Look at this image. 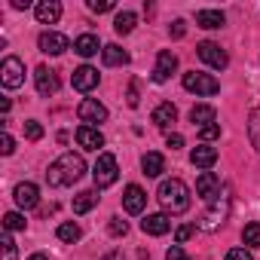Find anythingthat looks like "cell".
<instances>
[{
  "label": "cell",
  "mask_w": 260,
  "mask_h": 260,
  "mask_svg": "<svg viewBox=\"0 0 260 260\" xmlns=\"http://www.w3.org/2000/svg\"><path fill=\"white\" fill-rule=\"evenodd\" d=\"M83 175H86L83 156H80V153H64V156H58V159L49 166L46 181H49V187H71V184H77Z\"/></svg>",
  "instance_id": "obj_1"
},
{
  "label": "cell",
  "mask_w": 260,
  "mask_h": 260,
  "mask_svg": "<svg viewBox=\"0 0 260 260\" xmlns=\"http://www.w3.org/2000/svg\"><path fill=\"white\" fill-rule=\"evenodd\" d=\"M156 199H159V205H162L169 214H184V211L190 208V190H187V184H184L181 178L162 181L159 190H156Z\"/></svg>",
  "instance_id": "obj_2"
},
{
  "label": "cell",
  "mask_w": 260,
  "mask_h": 260,
  "mask_svg": "<svg viewBox=\"0 0 260 260\" xmlns=\"http://www.w3.org/2000/svg\"><path fill=\"white\" fill-rule=\"evenodd\" d=\"M116 178H119L116 156H113V153H98L95 169H92V181H95V187H98V190H104V187L116 184Z\"/></svg>",
  "instance_id": "obj_3"
},
{
  "label": "cell",
  "mask_w": 260,
  "mask_h": 260,
  "mask_svg": "<svg viewBox=\"0 0 260 260\" xmlns=\"http://www.w3.org/2000/svg\"><path fill=\"white\" fill-rule=\"evenodd\" d=\"M226 214H230V196H220V193H217V196L211 199V208L199 217V226H202V230H217V226L226 220Z\"/></svg>",
  "instance_id": "obj_4"
},
{
  "label": "cell",
  "mask_w": 260,
  "mask_h": 260,
  "mask_svg": "<svg viewBox=\"0 0 260 260\" xmlns=\"http://www.w3.org/2000/svg\"><path fill=\"white\" fill-rule=\"evenodd\" d=\"M184 89H187V92H196V95H217V92H220V83H217L211 74L190 71V74H184Z\"/></svg>",
  "instance_id": "obj_5"
},
{
  "label": "cell",
  "mask_w": 260,
  "mask_h": 260,
  "mask_svg": "<svg viewBox=\"0 0 260 260\" xmlns=\"http://www.w3.org/2000/svg\"><path fill=\"white\" fill-rule=\"evenodd\" d=\"M0 83H4L7 89H19L25 83V64H22V58H16V55L4 58V64H0Z\"/></svg>",
  "instance_id": "obj_6"
},
{
  "label": "cell",
  "mask_w": 260,
  "mask_h": 260,
  "mask_svg": "<svg viewBox=\"0 0 260 260\" xmlns=\"http://www.w3.org/2000/svg\"><path fill=\"white\" fill-rule=\"evenodd\" d=\"M77 113H80V119H83L86 125H95V122H104V119H107V107H104L98 98H86V101H80Z\"/></svg>",
  "instance_id": "obj_7"
},
{
  "label": "cell",
  "mask_w": 260,
  "mask_h": 260,
  "mask_svg": "<svg viewBox=\"0 0 260 260\" xmlns=\"http://www.w3.org/2000/svg\"><path fill=\"white\" fill-rule=\"evenodd\" d=\"M37 46H40V52H46V55H61L64 49H71V40H68L64 34H58V31H46V34H40Z\"/></svg>",
  "instance_id": "obj_8"
},
{
  "label": "cell",
  "mask_w": 260,
  "mask_h": 260,
  "mask_svg": "<svg viewBox=\"0 0 260 260\" xmlns=\"http://www.w3.org/2000/svg\"><path fill=\"white\" fill-rule=\"evenodd\" d=\"M199 58L208 64V68H217V71H223L226 64H230V58H226V52L217 46V43H211V40H205V43H199Z\"/></svg>",
  "instance_id": "obj_9"
},
{
  "label": "cell",
  "mask_w": 260,
  "mask_h": 260,
  "mask_svg": "<svg viewBox=\"0 0 260 260\" xmlns=\"http://www.w3.org/2000/svg\"><path fill=\"white\" fill-rule=\"evenodd\" d=\"M144 205H147V193H144L138 184H128L125 193H122V208H125L128 214H141Z\"/></svg>",
  "instance_id": "obj_10"
},
{
  "label": "cell",
  "mask_w": 260,
  "mask_h": 260,
  "mask_svg": "<svg viewBox=\"0 0 260 260\" xmlns=\"http://www.w3.org/2000/svg\"><path fill=\"white\" fill-rule=\"evenodd\" d=\"M34 83H37V92L46 95V98L58 92V77H55V71L46 68V64H40V68L34 71Z\"/></svg>",
  "instance_id": "obj_11"
},
{
  "label": "cell",
  "mask_w": 260,
  "mask_h": 260,
  "mask_svg": "<svg viewBox=\"0 0 260 260\" xmlns=\"http://www.w3.org/2000/svg\"><path fill=\"white\" fill-rule=\"evenodd\" d=\"M178 71V58H175V52H169V49H162L159 55H156V68H153V80L156 83H166L172 74Z\"/></svg>",
  "instance_id": "obj_12"
},
{
  "label": "cell",
  "mask_w": 260,
  "mask_h": 260,
  "mask_svg": "<svg viewBox=\"0 0 260 260\" xmlns=\"http://www.w3.org/2000/svg\"><path fill=\"white\" fill-rule=\"evenodd\" d=\"M71 83H74V89H77V92H92V89L98 86V71H95L92 64H83V68H77V71H74Z\"/></svg>",
  "instance_id": "obj_13"
},
{
  "label": "cell",
  "mask_w": 260,
  "mask_h": 260,
  "mask_svg": "<svg viewBox=\"0 0 260 260\" xmlns=\"http://www.w3.org/2000/svg\"><path fill=\"white\" fill-rule=\"evenodd\" d=\"M13 199H16V205H19V208H34V205L40 202V190H37V184H31V181L16 184Z\"/></svg>",
  "instance_id": "obj_14"
},
{
  "label": "cell",
  "mask_w": 260,
  "mask_h": 260,
  "mask_svg": "<svg viewBox=\"0 0 260 260\" xmlns=\"http://www.w3.org/2000/svg\"><path fill=\"white\" fill-rule=\"evenodd\" d=\"M220 193V178L214 175V172H202L199 178H196V196H202V199H214Z\"/></svg>",
  "instance_id": "obj_15"
},
{
  "label": "cell",
  "mask_w": 260,
  "mask_h": 260,
  "mask_svg": "<svg viewBox=\"0 0 260 260\" xmlns=\"http://www.w3.org/2000/svg\"><path fill=\"white\" fill-rule=\"evenodd\" d=\"M77 144L83 150H98V147H104V135L98 132L95 125H80L77 128Z\"/></svg>",
  "instance_id": "obj_16"
},
{
  "label": "cell",
  "mask_w": 260,
  "mask_h": 260,
  "mask_svg": "<svg viewBox=\"0 0 260 260\" xmlns=\"http://www.w3.org/2000/svg\"><path fill=\"white\" fill-rule=\"evenodd\" d=\"M34 13H37L40 25H55L61 19V4L58 0H40V4L34 7Z\"/></svg>",
  "instance_id": "obj_17"
},
{
  "label": "cell",
  "mask_w": 260,
  "mask_h": 260,
  "mask_svg": "<svg viewBox=\"0 0 260 260\" xmlns=\"http://www.w3.org/2000/svg\"><path fill=\"white\" fill-rule=\"evenodd\" d=\"M141 230H144L147 236H166V233L172 230V220H169V214H147V217L141 220Z\"/></svg>",
  "instance_id": "obj_18"
},
{
  "label": "cell",
  "mask_w": 260,
  "mask_h": 260,
  "mask_svg": "<svg viewBox=\"0 0 260 260\" xmlns=\"http://www.w3.org/2000/svg\"><path fill=\"white\" fill-rule=\"evenodd\" d=\"M190 162H193L196 169H211V166L217 162V150H214L211 144H199V147L190 153Z\"/></svg>",
  "instance_id": "obj_19"
},
{
  "label": "cell",
  "mask_w": 260,
  "mask_h": 260,
  "mask_svg": "<svg viewBox=\"0 0 260 260\" xmlns=\"http://www.w3.org/2000/svg\"><path fill=\"white\" fill-rule=\"evenodd\" d=\"M98 49H104V46L98 43V37H95V34H80V37L74 40V52H77V55H83V58H92Z\"/></svg>",
  "instance_id": "obj_20"
},
{
  "label": "cell",
  "mask_w": 260,
  "mask_h": 260,
  "mask_svg": "<svg viewBox=\"0 0 260 260\" xmlns=\"http://www.w3.org/2000/svg\"><path fill=\"white\" fill-rule=\"evenodd\" d=\"M214 119H217V110H214L211 104H196V107L190 110V122H193V125H199V128L214 125Z\"/></svg>",
  "instance_id": "obj_21"
},
{
  "label": "cell",
  "mask_w": 260,
  "mask_h": 260,
  "mask_svg": "<svg viewBox=\"0 0 260 260\" xmlns=\"http://www.w3.org/2000/svg\"><path fill=\"white\" fill-rule=\"evenodd\" d=\"M141 169H144L147 178H159V175L166 172V159H162V153H156V150L144 153V156H141Z\"/></svg>",
  "instance_id": "obj_22"
},
{
  "label": "cell",
  "mask_w": 260,
  "mask_h": 260,
  "mask_svg": "<svg viewBox=\"0 0 260 260\" xmlns=\"http://www.w3.org/2000/svg\"><path fill=\"white\" fill-rule=\"evenodd\" d=\"M223 13L220 10H199L196 13V25L199 28H208V31H214V28H223Z\"/></svg>",
  "instance_id": "obj_23"
},
{
  "label": "cell",
  "mask_w": 260,
  "mask_h": 260,
  "mask_svg": "<svg viewBox=\"0 0 260 260\" xmlns=\"http://www.w3.org/2000/svg\"><path fill=\"white\" fill-rule=\"evenodd\" d=\"M101 55H104V64H107V68H119V64H128V52H125L122 46H116V43L104 46V49H101Z\"/></svg>",
  "instance_id": "obj_24"
},
{
  "label": "cell",
  "mask_w": 260,
  "mask_h": 260,
  "mask_svg": "<svg viewBox=\"0 0 260 260\" xmlns=\"http://www.w3.org/2000/svg\"><path fill=\"white\" fill-rule=\"evenodd\" d=\"M175 119H178V110H175V104H169V101H166V104H159V107L153 110V122H156L159 128H169Z\"/></svg>",
  "instance_id": "obj_25"
},
{
  "label": "cell",
  "mask_w": 260,
  "mask_h": 260,
  "mask_svg": "<svg viewBox=\"0 0 260 260\" xmlns=\"http://www.w3.org/2000/svg\"><path fill=\"white\" fill-rule=\"evenodd\" d=\"M95 202H98V193H95V190H83V193H77V196H74V214H86V211H92Z\"/></svg>",
  "instance_id": "obj_26"
},
{
  "label": "cell",
  "mask_w": 260,
  "mask_h": 260,
  "mask_svg": "<svg viewBox=\"0 0 260 260\" xmlns=\"http://www.w3.org/2000/svg\"><path fill=\"white\" fill-rule=\"evenodd\" d=\"M135 25H138V16L135 13H116V19H113V31L116 34H132L135 31Z\"/></svg>",
  "instance_id": "obj_27"
},
{
  "label": "cell",
  "mask_w": 260,
  "mask_h": 260,
  "mask_svg": "<svg viewBox=\"0 0 260 260\" xmlns=\"http://www.w3.org/2000/svg\"><path fill=\"white\" fill-rule=\"evenodd\" d=\"M248 138H251V147L260 153V107L251 110V116H248Z\"/></svg>",
  "instance_id": "obj_28"
},
{
  "label": "cell",
  "mask_w": 260,
  "mask_h": 260,
  "mask_svg": "<svg viewBox=\"0 0 260 260\" xmlns=\"http://www.w3.org/2000/svg\"><path fill=\"white\" fill-rule=\"evenodd\" d=\"M242 242H245L248 248H260V223H248V226L242 230Z\"/></svg>",
  "instance_id": "obj_29"
},
{
  "label": "cell",
  "mask_w": 260,
  "mask_h": 260,
  "mask_svg": "<svg viewBox=\"0 0 260 260\" xmlns=\"http://www.w3.org/2000/svg\"><path fill=\"white\" fill-rule=\"evenodd\" d=\"M4 230H7V233L25 230V217H22L19 211H10V214H4Z\"/></svg>",
  "instance_id": "obj_30"
},
{
  "label": "cell",
  "mask_w": 260,
  "mask_h": 260,
  "mask_svg": "<svg viewBox=\"0 0 260 260\" xmlns=\"http://www.w3.org/2000/svg\"><path fill=\"white\" fill-rule=\"evenodd\" d=\"M80 236H83V233H80V226H77V223H71V220L58 226V239H61V242H77Z\"/></svg>",
  "instance_id": "obj_31"
},
{
  "label": "cell",
  "mask_w": 260,
  "mask_h": 260,
  "mask_svg": "<svg viewBox=\"0 0 260 260\" xmlns=\"http://www.w3.org/2000/svg\"><path fill=\"white\" fill-rule=\"evenodd\" d=\"M25 138H28V141H40V138H43V125H40L37 119H28V122H25Z\"/></svg>",
  "instance_id": "obj_32"
},
{
  "label": "cell",
  "mask_w": 260,
  "mask_h": 260,
  "mask_svg": "<svg viewBox=\"0 0 260 260\" xmlns=\"http://www.w3.org/2000/svg\"><path fill=\"white\" fill-rule=\"evenodd\" d=\"M107 230H110V236H116V239H119V236H125V233H128V223H125L122 217H110Z\"/></svg>",
  "instance_id": "obj_33"
},
{
  "label": "cell",
  "mask_w": 260,
  "mask_h": 260,
  "mask_svg": "<svg viewBox=\"0 0 260 260\" xmlns=\"http://www.w3.org/2000/svg\"><path fill=\"white\" fill-rule=\"evenodd\" d=\"M199 138H202L205 144H211L214 138H220V125L214 122V125H205V128H199Z\"/></svg>",
  "instance_id": "obj_34"
},
{
  "label": "cell",
  "mask_w": 260,
  "mask_h": 260,
  "mask_svg": "<svg viewBox=\"0 0 260 260\" xmlns=\"http://www.w3.org/2000/svg\"><path fill=\"white\" fill-rule=\"evenodd\" d=\"M0 153H4V156H13L16 153V141H13L10 132H4V138H0Z\"/></svg>",
  "instance_id": "obj_35"
},
{
  "label": "cell",
  "mask_w": 260,
  "mask_h": 260,
  "mask_svg": "<svg viewBox=\"0 0 260 260\" xmlns=\"http://www.w3.org/2000/svg\"><path fill=\"white\" fill-rule=\"evenodd\" d=\"M0 245H4V260H16V242L10 239V233H4V242Z\"/></svg>",
  "instance_id": "obj_36"
},
{
  "label": "cell",
  "mask_w": 260,
  "mask_h": 260,
  "mask_svg": "<svg viewBox=\"0 0 260 260\" xmlns=\"http://www.w3.org/2000/svg\"><path fill=\"white\" fill-rule=\"evenodd\" d=\"M166 260H190V254H187L181 245H172V248L166 251Z\"/></svg>",
  "instance_id": "obj_37"
},
{
  "label": "cell",
  "mask_w": 260,
  "mask_h": 260,
  "mask_svg": "<svg viewBox=\"0 0 260 260\" xmlns=\"http://www.w3.org/2000/svg\"><path fill=\"white\" fill-rule=\"evenodd\" d=\"M89 10L92 13H107V10H113V0H89Z\"/></svg>",
  "instance_id": "obj_38"
},
{
  "label": "cell",
  "mask_w": 260,
  "mask_h": 260,
  "mask_svg": "<svg viewBox=\"0 0 260 260\" xmlns=\"http://www.w3.org/2000/svg\"><path fill=\"white\" fill-rule=\"evenodd\" d=\"M226 260H254V257H251L248 248H233V251L226 254Z\"/></svg>",
  "instance_id": "obj_39"
},
{
  "label": "cell",
  "mask_w": 260,
  "mask_h": 260,
  "mask_svg": "<svg viewBox=\"0 0 260 260\" xmlns=\"http://www.w3.org/2000/svg\"><path fill=\"white\" fill-rule=\"evenodd\" d=\"M166 144H169L172 150H178V147H184V138H181L178 132H169V138H166Z\"/></svg>",
  "instance_id": "obj_40"
},
{
  "label": "cell",
  "mask_w": 260,
  "mask_h": 260,
  "mask_svg": "<svg viewBox=\"0 0 260 260\" xmlns=\"http://www.w3.org/2000/svg\"><path fill=\"white\" fill-rule=\"evenodd\" d=\"M190 236H193V226H187V223H184V226H178V233H175V239H178V242H187Z\"/></svg>",
  "instance_id": "obj_41"
},
{
  "label": "cell",
  "mask_w": 260,
  "mask_h": 260,
  "mask_svg": "<svg viewBox=\"0 0 260 260\" xmlns=\"http://www.w3.org/2000/svg\"><path fill=\"white\" fill-rule=\"evenodd\" d=\"M184 31H187L184 22H175V25H172V37H184Z\"/></svg>",
  "instance_id": "obj_42"
},
{
  "label": "cell",
  "mask_w": 260,
  "mask_h": 260,
  "mask_svg": "<svg viewBox=\"0 0 260 260\" xmlns=\"http://www.w3.org/2000/svg\"><path fill=\"white\" fill-rule=\"evenodd\" d=\"M128 104H132V107H138V92H135V86L128 89Z\"/></svg>",
  "instance_id": "obj_43"
},
{
  "label": "cell",
  "mask_w": 260,
  "mask_h": 260,
  "mask_svg": "<svg viewBox=\"0 0 260 260\" xmlns=\"http://www.w3.org/2000/svg\"><path fill=\"white\" fill-rule=\"evenodd\" d=\"M13 7H16V10H28V7H31V0H13Z\"/></svg>",
  "instance_id": "obj_44"
},
{
  "label": "cell",
  "mask_w": 260,
  "mask_h": 260,
  "mask_svg": "<svg viewBox=\"0 0 260 260\" xmlns=\"http://www.w3.org/2000/svg\"><path fill=\"white\" fill-rule=\"evenodd\" d=\"M101 260H122V254H119V251H110V254H104Z\"/></svg>",
  "instance_id": "obj_45"
},
{
  "label": "cell",
  "mask_w": 260,
  "mask_h": 260,
  "mask_svg": "<svg viewBox=\"0 0 260 260\" xmlns=\"http://www.w3.org/2000/svg\"><path fill=\"white\" fill-rule=\"evenodd\" d=\"M0 113H10V98H0Z\"/></svg>",
  "instance_id": "obj_46"
},
{
  "label": "cell",
  "mask_w": 260,
  "mask_h": 260,
  "mask_svg": "<svg viewBox=\"0 0 260 260\" xmlns=\"http://www.w3.org/2000/svg\"><path fill=\"white\" fill-rule=\"evenodd\" d=\"M28 260H49V257H46V254H31Z\"/></svg>",
  "instance_id": "obj_47"
}]
</instances>
